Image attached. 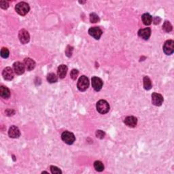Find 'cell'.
Listing matches in <instances>:
<instances>
[{
  "mask_svg": "<svg viewBox=\"0 0 174 174\" xmlns=\"http://www.w3.org/2000/svg\"><path fill=\"white\" fill-rule=\"evenodd\" d=\"M15 10L18 14L21 16H25L29 12L30 8H29V6L27 3L20 2L16 4Z\"/></svg>",
  "mask_w": 174,
  "mask_h": 174,
  "instance_id": "obj_1",
  "label": "cell"
},
{
  "mask_svg": "<svg viewBox=\"0 0 174 174\" xmlns=\"http://www.w3.org/2000/svg\"><path fill=\"white\" fill-rule=\"evenodd\" d=\"M97 110L101 114L107 113L110 110V105L106 100H100L97 103Z\"/></svg>",
  "mask_w": 174,
  "mask_h": 174,
  "instance_id": "obj_2",
  "label": "cell"
},
{
  "mask_svg": "<svg viewBox=\"0 0 174 174\" xmlns=\"http://www.w3.org/2000/svg\"><path fill=\"white\" fill-rule=\"evenodd\" d=\"M88 86H89V80L88 78L85 75H82L78 82L77 87L78 90L82 92L85 91L88 88Z\"/></svg>",
  "mask_w": 174,
  "mask_h": 174,
  "instance_id": "obj_3",
  "label": "cell"
},
{
  "mask_svg": "<svg viewBox=\"0 0 174 174\" xmlns=\"http://www.w3.org/2000/svg\"><path fill=\"white\" fill-rule=\"evenodd\" d=\"M61 139L65 144H68V145H71L75 142V137L74 135L70 131H64L61 134Z\"/></svg>",
  "mask_w": 174,
  "mask_h": 174,
  "instance_id": "obj_4",
  "label": "cell"
},
{
  "mask_svg": "<svg viewBox=\"0 0 174 174\" xmlns=\"http://www.w3.org/2000/svg\"><path fill=\"white\" fill-rule=\"evenodd\" d=\"M163 51L167 55H171L174 52V42L173 40H167L163 46Z\"/></svg>",
  "mask_w": 174,
  "mask_h": 174,
  "instance_id": "obj_5",
  "label": "cell"
},
{
  "mask_svg": "<svg viewBox=\"0 0 174 174\" xmlns=\"http://www.w3.org/2000/svg\"><path fill=\"white\" fill-rule=\"evenodd\" d=\"M18 38L22 44H26L30 40V35H29V32L27 30L21 29L18 33Z\"/></svg>",
  "mask_w": 174,
  "mask_h": 174,
  "instance_id": "obj_6",
  "label": "cell"
},
{
  "mask_svg": "<svg viewBox=\"0 0 174 174\" xmlns=\"http://www.w3.org/2000/svg\"><path fill=\"white\" fill-rule=\"evenodd\" d=\"M88 34L91 35L92 37H93L96 40H99L101 38V35L103 34V31L101 29L98 27H93L89 29L88 30Z\"/></svg>",
  "mask_w": 174,
  "mask_h": 174,
  "instance_id": "obj_7",
  "label": "cell"
},
{
  "mask_svg": "<svg viewBox=\"0 0 174 174\" xmlns=\"http://www.w3.org/2000/svg\"><path fill=\"white\" fill-rule=\"evenodd\" d=\"M92 86L93 88L95 89V91H99L103 87V81L101 78L98 77H93L92 78Z\"/></svg>",
  "mask_w": 174,
  "mask_h": 174,
  "instance_id": "obj_8",
  "label": "cell"
},
{
  "mask_svg": "<svg viewBox=\"0 0 174 174\" xmlns=\"http://www.w3.org/2000/svg\"><path fill=\"white\" fill-rule=\"evenodd\" d=\"M2 76L6 80L10 81L14 78V71L10 67H6L2 71Z\"/></svg>",
  "mask_w": 174,
  "mask_h": 174,
  "instance_id": "obj_9",
  "label": "cell"
},
{
  "mask_svg": "<svg viewBox=\"0 0 174 174\" xmlns=\"http://www.w3.org/2000/svg\"><path fill=\"white\" fill-rule=\"evenodd\" d=\"M163 97L161 95L157 93H154L152 95V104L156 106H160L163 102Z\"/></svg>",
  "mask_w": 174,
  "mask_h": 174,
  "instance_id": "obj_10",
  "label": "cell"
},
{
  "mask_svg": "<svg viewBox=\"0 0 174 174\" xmlns=\"http://www.w3.org/2000/svg\"><path fill=\"white\" fill-rule=\"evenodd\" d=\"M13 69L15 73L17 75H21L25 72V67L23 63H21V62H15L13 64Z\"/></svg>",
  "mask_w": 174,
  "mask_h": 174,
  "instance_id": "obj_11",
  "label": "cell"
},
{
  "mask_svg": "<svg viewBox=\"0 0 174 174\" xmlns=\"http://www.w3.org/2000/svg\"><path fill=\"white\" fill-rule=\"evenodd\" d=\"M124 123L127 127L131 128H134L136 127L137 124V119L136 117L133 116H127L125 118V119H124Z\"/></svg>",
  "mask_w": 174,
  "mask_h": 174,
  "instance_id": "obj_12",
  "label": "cell"
},
{
  "mask_svg": "<svg viewBox=\"0 0 174 174\" xmlns=\"http://www.w3.org/2000/svg\"><path fill=\"white\" fill-rule=\"evenodd\" d=\"M138 35L141 38L144 40H148L151 35V29L149 27H146L145 29H142L138 31Z\"/></svg>",
  "mask_w": 174,
  "mask_h": 174,
  "instance_id": "obj_13",
  "label": "cell"
},
{
  "mask_svg": "<svg viewBox=\"0 0 174 174\" xmlns=\"http://www.w3.org/2000/svg\"><path fill=\"white\" fill-rule=\"evenodd\" d=\"M8 135L10 137H11V138H18V137H20L21 133L17 127L12 126L9 129Z\"/></svg>",
  "mask_w": 174,
  "mask_h": 174,
  "instance_id": "obj_14",
  "label": "cell"
},
{
  "mask_svg": "<svg viewBox=\"0 0 174 174\" xmlns=\"http://www.w3.org/2000/svg\"><path fill=\"white\" fill-rule=\"evenodd\" d=\"M23 64L25 65V69L27 71H31L34 70L35 67V62L30 58H25L24 59Z\"/></svg>",
  "mask_w": 174,
  "mask_h": 174,
  "instance_id": "obj_15",
  "label": "cell"
},
{
  "mask_svg": "<svg viewBox=\"0 0 174 174\" xmlns=\"http://www.w3.org/2000/svg\"><path fill=\"white\" fill-rule=\"evenodd\" d=\"M68 70V68L67 67V65H61L59 67H58L57 70V74L59 77L60 78H64L65 76H66L67 72Z\"/></svg>",
  "mask_w": 174,
  "mask_h": 174,
  "instance_id": "obj_16",
  "label": "cell"
},
{
  "mask_svg": "<svg viewBox=\"0 0 174 174\" xmlns=\"http://www.w3.org/2000/svg\"><path fill=\"white\" fill-rule=\"evenodd\" d=\"M0 95L4 99H8L10 96V91L7 87L2 86L0 87Z\"/></svg>",
  "mask_w": 174,
  "mask_h": 174,
  "instance_id": "obj_17",
  "label": "cell"
},
{
  "mask_svg": "<svg viewBox=\"0 0 174 174\" xmlns=\"http://www.w3.org/2000/svg\"><path fill=\"white\" fill-rule=\"evenodd\" d=\"M142 21L144 22V24L145 25H151L152 22V16H151L148 13H145V14H144L142 16Z\"/></svg>",
  "mask_w": 174,
  "mask_h": 174,
  "instance_id": "obj_18",
  "label": "cell"
},
{
  "mask_svg": "<svg viewBox=\"0 0 174 174\" xmlns=\"http://www.w3.org/2000/svg\"><path fill=\"white\" fill-rule=\"evenodd\" d=\"M152 82H151L150 78L148 76H145L144 78V89L147 91L150 90L152 88Z\"/></svg>",
  "mask_w": 174,
  "mask_h": 174,
  "instance_id": "obj_19",
  "label": "cell"
},
{
  "mask_svg": "<svg viewBox=\"0 0 174 174\" xmlns=\"http://www.w3.org/2000/svg\"><path fill=\"white\" fill-rule=\"evenodd\" d=\"M94 167H95V170H96L97 172H102V171L104 170L103 164L102 163V162L99 161V160H97V161H95L94 163Z\"/></svg>",
  "mask_w": 174,
  "mask_h": 174,
  "instance_id": "obj_20",
  "label": "cell"
},
{
  "mask_svg": "<svg viewBox=\"0 0 174 174\" xmlns=\"http://www.w3.org/2000/svg\"><path fill=\"white\" fill-rule=\"evenodd\" d=\"M47 80L48 83H57L58 80V77L57 76V75H56L55 74L51 73L48 75Z\"/></svg>",
  "mask_w": 174,
  "mask_h": 174,
  "instance_id": "obj_21",
  "label": "cell"
},
{
  "mask_svg": "<svg viewBox=\"0 0 174 174\" xmlns=\"http://www.w3.org/2000/svg\"><path fill=\"white\" fill-rule=\"evenodd\" d=\"M172 29H173L172 25V24L170 23L169 21H167L164 22V24L163 25V29L165 32H167V33L171 32L172 31Z\"/></svg>",
  "mask_w": 174,
  "mask_h": 174,
  "instance_id": "obj_22",
  "label": "cell"
},
{
  "mask_svg": "<svg viewBox=\"0 0 174 174\" xmlns=\"http://www.w3.org/2000/svg\"><path fill=\"white\" fill-rule=\"evenodd\" d=\"M100 21L99 17L95 13H91L90 14V21L91 22H97Z\"/></svg>",
  "mask_w": 174,
  "mask_h": 174,
  "instance_id": "obj_23",
  "label": "cell"
},
{
  "mask_svg": "<svg viewBox=\"0 0 174 174\" xmlns=\"http://www.w3.org/2000/svg\"><path fill=\"white\" fill-rule=\"evenodd\" d=\"M2 57L6 59L9 57V51L7 48H2L1 50Z\"/></svg>",
  "mask_w": 174,
  "mask_h": 174,
  "instance_id": "obj_24",
  "label": "cell"
},
{
  "mask_svg": "<svg viewBox=\"0 0 174 174\" xmlns=\"http://www.w3.org/2000/svg\"><path fill=\"white\" fill-rule=\"evenodd\" d=\"M78 74H79V71H78V70H75V69H74V70H72L71 71V73H70L71 78L72 80H75L77 78Z\"/></svg>",
  "mask_w": 174,
  "mask_h": 174,
  "instance_id": "obj_25",
  "label": "cell"
},
{
  "mask_svg": "<svg viewBox=\"0 0 174 174\" xmlns=\"http://www.w3.org/2000/svg\"><path fill=\"white\" fill-rule=\"evenodd\" d=\"M51 171L52 173L53 174H60L62 173V172L59 168H58L56 166H51Z\"/></svg>",
  "mask_w": 174,
  "mask_h": 174,
  "instance_id": "obj_26",
  "label": "cell"
},
{
  "mask_svg": "<svg viewBox=\"0 0 174 174\" xmlns=\"http://www.w3.org/2000/svg\"><path fill=\"white\" fill-rule=\"evenodd\" d=\"M72 52H73V47H70V46H67L66 50H65V55L68 57H70L72 55Z\"/></svg>",
  "mask_w": 174,
  "mask_h": 174,
  "instance_id": "obj_27",
  "label": "cell"
},
{
  "mask_svg": "<svg viewBox=\"0 0 174 174\" xmlns=\"http://www.w3.org/2000/svg\"><path fill=\"white\" fill-rule=\"evenodd\" d=\"M0 7H1L2 9H7L9 7V3L7 1H4V0H2V1L0 2Z\"/></svg>",
  "mask_w": 174,
  "mask_h": 174,
  "instance_id": "obj_28",
  "label": "cell"
},
{
  "mask_svg": "<svg viewBox=\"0 0 174 174\" xmlns=\"http://www.w3.org/2000/svg\"><path fill=\"white\" fill-rule=\"evenodd\" d=\"M96 136H97V138L103 139L104 136H105V133L103 132V131L98 130V131H97V132H96Z\"/></svg>",
  "mask_w": 174,
  "mask_h": 174,
  "instance_id": "obj_29",
  "label": "cell"
}]
</instances>
